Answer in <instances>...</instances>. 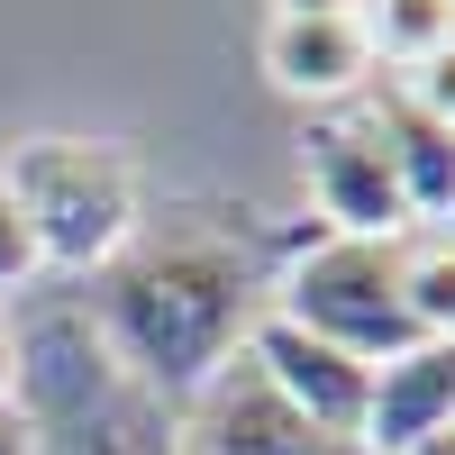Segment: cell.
<instances>
[{
	"label": "cell",
	"instance_id": "obj_1",
	"mask_svg": "<svg viewBox=\"0 0 455 455\" xmlns=\"http://www.w3.org/2000/svg\"><path fill=\"white\" fill-rule=\"evenodd\" d=\"M0 182L36 237V264L55 274H92L119 264L137 219H146V182L128 146H92V137H28L0 156Z\"/></svg>",
	"mask_w": 455,
	"mask_h": 455
},
{
	"label": "cell",
	"instance_id": "obj_2",
	"mask_svg": "<svg viewBox=\"0 0 455 455\" xmlns=\"http://www.w3.org/2000/svg\"><path fill=\"white\" fill-rule=\"evenodd\" d=\"M264 310L300 319L355 364H392L401 347H419L410 300H401V237H319L310 255H291V274Z\"/></svg>",
	"mask_w": 455,
	"mask_h": 455
},
{
	"label": "cell",
	"instance_id": "obj_3",
	"mask_svg": "<svg viewBox=\"0 0 455 455\" xmlns=\"http://www.w3.org/2000/svg\"><path fill=\"white\" fill-rule=\"evenodd\" d=\"M264 310V300H246L237 264L219 255H164V264H137V274L119 283V300H109V328L137 347V364L156 373H210L228 355V337H246V319Z\"/></svg>",
	"mask_w": 455,
	"mask_h": 455
},
{
	"label": "cell",
	"instance_id": "obj_4",
	"mask_svg": "<svg viewBox=\"0 0 455 455\" xmlns=\"http://www.w3.org/2000/svg\"><path fill=\"white\" fill-rule=\"evenodd\" d=\"M300 182H310L328 237H410V201H401V173H392L373 100L319 109L300 128Z\"/></svg>",
	"mask_w": 455,
	"mask_h": 455
},
{
	"label": "cell",
	"instance_id": "obj_5",
	"mask_svg": "<svg viewBox=\"0 0 455 455\" xmlns=\"http://www.w3.org/2000/svg\"><path fill=\"white\" fill-rule=\"evenodd\" d=\"M246 373L291 410V419H310L319 437H347V446H355V428H364V392H373V364H355L347 347L310 337V328L283 319V310H255V319H246Z\"/></svg>",
	"mask_w": 455,
	"mask_h": 455
},
{
	"label": "cell",
	"instance_id": "obj_6",
	"mask_svg": "<svg viewBox=\"0 0 455 455\" xmlns=\"http://www.w3.org/2000/svg\"><path fill=\"white\" fill-rule=\"evenodd\" d=\"M455 428V337H419L401 347L392 364H373V392H364V455H419Z\"/></svg>",
	"mask_w": 455,
	"mask_h": 455
},
{
	"label": "cell",
	"instance_id": "obj_7",
	"mask_svg": "<svg viewBox=\"0 0 455 455\" xmlns=\"http://www.w3.org/2000/svg\"><path fill=\"white\" fill-rule=\"evenodd\" d=\"M264 83L310 100V109H347L373 83V46H364L355 19H283L274 10V28H264Z\"/></svg>",
	"mask_w": 455,
	"mask_h": 455
},
{
	"label": "cell",
	"instance_id": "obj_8",
	"mask_svg": "<svg viewBox=\"0 0 455 455\" xmlns=\"http://www.w3.org/2000/svg\"><path fill=\"white\" fill-rule=\"evenodd\" d=\"M192 455H364V446L319 437L310 419H291V410H283V401L237 364V373H228V383L201 401V419H192Z\"/></svg>",
	"mask_w": 455,
	"mask_h": 455
},
{
	"label": "cell",
	"instance_id": "obj_9",
	"mask_svg": "<svg viewBox=\"0 0 455 455\" xmlns=\"http://www.w3.org/2000/svg\"><path fill=\"white\" fill-rule=\"evenodd\" d=\"M373 119H383V146H392L410 228H419V219H455V128L419 119L410 100H373Z\"/></svg>",
	"mask_w": 455,
	"mask_h": 455
},
{
	"label": "cell",
	"instance_id": "obj_10",
	"mask_svg": "<svg viewBox=\"0 0 455 455\" xmlns=\"http://www.w3.org/2000/svg\"><path fill=\"white\" fill-rule=\"evenodd\" d=\"M355 28H364V46H373V64H419V55H437V46H455V0H364L355 10Z\"/></svg>",
	"mask_w": 455,
	"mask_h": 455
},
{
	"label": "cell",
	"instance_id": "obj_11",
	"mask_svg": "<svg viewBox=\"0 0 455 455\" xmlns=\"http://www.w3.org/2000/svg\"><path fill=\"white\" fill-rule=\"evenodd\" d=\"M401 300H410V328L419 337H455V237L446 228L401 246Z\"/></svg>",
	"mask_w": 455,
	"mask_h": 455
},
{
	"label": "cell",
	"instance_id": "obj_12",
	"mask_svg": "<svg viewBox=\"0 0 455 455\" xmlns=\"http://www.w3.org/2000/svg\"><path fill=\"white\" fill-rule=\"evenodd\" d=\"M401 100L419 109V119H437V128H455V46H437V55H419L401 73Z\"/></svg>",
	"mask_w": 455,
	"mask_h": 455
},
{
	"label": "cell",
	"instance_id": "obj_13",
	"mask_svg": "<svg viewBox=\"0 0 455 455\" xmlns=\"http://www.w3.org/2000/svg\"><path fill=\"white\" fill-rule=\"evenodd\" d=\"M28 274H46V264H36V237H28L19 201H10V182H0V300H10Z\"/></svg>",
	"mask_w": 455,
	"mask_h": 455
},
{
	"label": "cell",
	"instance_id": "obj_14",
	"mask_svg": "<svg viewBox=\"0 0 455 455\" xmlns=\"http://www.w3.org/2000/svg\"><path fill=\"white\" fill-rule=\"evenodd\" d=\"M0 455H36V419L19 410V392L0 401Z\"/></svg>",
	"mask_w": 455,
	"mask_h": 455
},
{
	"label": "cell",
	"instance_id": "obj_15",
	"mask_svg": "<svg viewBox=\"0 0 455 455\" xmlns=\"http://www.w3.org/2000/svg\"><path fill=\"white\" fill-rule=\"evenodd\" d=\"M274 10H283V19H355L364 0H274Z\"/></svg>",
	"mask_w": 455,
	"mask_h": 455
},
{
	"label": "cell",
	"instance_id": "obj_16",
	"mask_svg": "<svg viewBox=\"0 0 455 455\" xmlns=\"http://www.w3.org/2000/svg\"><path fill=\"white\" fill-rule=\"evenodd\" d=\"M10 383H19V328H10V300H0V401H10Z\"/></svg>",
	"mask_w": 455,
	"mask_h": 455
},
{
	"label": "cell",
	"instance_id": "obj_17",
	"mask_svg": "<svg viewBox=\"0 0 455 455\" xmlns=\"http://www.w3.org/2000/svg\"><path fill=\"white\" fill-rule=\"evenodd\" d=\"M446 237H455V228H446Z\"/></svg>",
	"mask_w": 455,
	"mask_h": 455
},
{
	"label": "cell",
	"instance_id": "obj_18",
	"mask_svg": "<svg viewBox=\"0 0 455 455\" xmlns=\"http://www.w3.org/2000/svg\"><path fill=\"white\" fill-rule=\"evenodd\" d=\"M446 437H455V428H446Z\"/></svg>",
	"mask_w": 455,
	"mask_h": 455
}]
</instances>
